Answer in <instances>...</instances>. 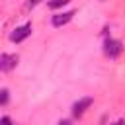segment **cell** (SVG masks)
<instances>
[{"label": "cell", "instance_id": "cell-1", "mask_svg": "<svg viewBox=\"0 0 125 125\" xmlns=\"http://www.w3.org/2000/svg\"><path fill=\"white\" fill-rule=\"evenodd\" d=\"M121 51H123V43L119 39H105L104 41V53H105V57L115 59V57L121 55Z\"/></svg>", "mask_w": 125, "mask_h": 125}, {"label": "cell", "instance_id": "cell-2", "mask_svg": "<svg viewBox=\"0 0 125 125\" xmlns=\"http://www.w3.org/2000/svg\"><path fill=\"white\" fill-rule=\"evenodd\" d=\"M29 35H31V23H23V25L16 27V29L10 33V41H14V43H21V41L27 39Z\"/></svg>", "mask_w": 125, "mask_h": 125}, {"label": "cell", "instance_id": "cell-3", "mask_svg": "<svg viewBox=\"0 0 125 125\" xmlns=\"http://www.w3.org/2000/svg\"><path fill=\"white\" fill-rule=\"evenodd\" d=\"M18 55H10V53H2L0 57V70L2 72H10L16 64H18Z\"/></svg>", "mask_w": 125, "mask_h": 125}, {"label": "cell", "instance_id": "cell-4", "mask_svg": "<svg viewBox=\"0 0 125 125\" xmlns=\"http://www.w3.org/2000/svg\"><path fill=\"white\" fill-rule=\"evenodd\" d=\"M72 18H74V10L61 12V14H55V16L51 18V23H53V27H62V25H66Z\"/></svg>", "mask_w": 125, "mask_h": 125}, {"label": "cell", "instance_id": "cell-5", "mask_svg": "<svg viewBox=\"0 0 125 125\" xmlns=\"http://www.w3.org/2000/svg\"><path fill=\"white\" fill-rule=\"evenodd\" d=\"M92 98H80L78 102H74V105H72V115L74 117H82L84 115V111L92 105Z\"/></svg>", "mask_w": 125, "mask_h": 125}, {"label": "cell", "instance_id": "cell-6", "mask_svg": "<svg viewBox=\"0 0 125 125\" xmlns=\"http://www.w3.org/2000/svg\"><path fill=\"white\" fill-rule=\"evenodd\" d=\"M70 0H51V2H47V6L51 8V10H57V8H62L64 4H68Z\"/></svg>", "mask_w": 125, "mask_h": 125}, {"label": "cell", "instance_id": "cell-7", "mask_svg": "<svg viewBox=\"0 0 125 125\" xmlns=\"http://www.w3.org/2000/svg\"><path fill=\"white\" fill-rule=\"evenodd\" d=\"M2 96H0V104L2 105H6L8 104V88H2V92H0Z\"/></svg>", "mask_w": 125, "mask_h": 125}, {"label": "cell", "instance_id": "cell-8", "mask_svg": "<svg viewBox=\"0 0 125 125\" xmlns=\"http://www.w3.org/2000/svg\"><path fill=\"white\" fill-rule=\"evenodd\" d=\"M0 125H14V123H12V119H10L8 115H2V119H0Z\"/></svg>", "mask_w": 125, "mask_h": 125}, {"label": "cell", "instance_id": "cell-9", "mask_svg": "<svg viewBox=\"0 0 125 125\" xmlns=\"http://www.w3.org/2000/svg\"><path fill=\"white\" fill-rule=\"evenodd\" d=\"M39 2H41V0H29V2H27V8H35Z\"/></svg>", "mask_w": 125, "mask_h": 125}, {"label": "cell", "instance_id": "cell-10", "mask_svg": "<svg viewBox=\"0 0 125 125\" xmlns=\"http://www.w3.org/2000/svg\"><path fill=\"white\" fill-rule=\"evenodd\" d=\"M111 125H125V119H117V121H113Z\"/></svg>", "mask_w": 125, "mask_h": 125}, {"label": "cell", "instance_id": "cell-11", "mask_svg": "<svg viewBox=\"0 0 125 125\" xmlns=\"http://www.w3.org/2000/svg\"><path fill=\"white\" fill-rule=\"evenodd\" d=\"M59 125H72L68 119H62V121H59Z\"/></svg>", "mask_w": 125, "mask_h": 125}]
</instances>
